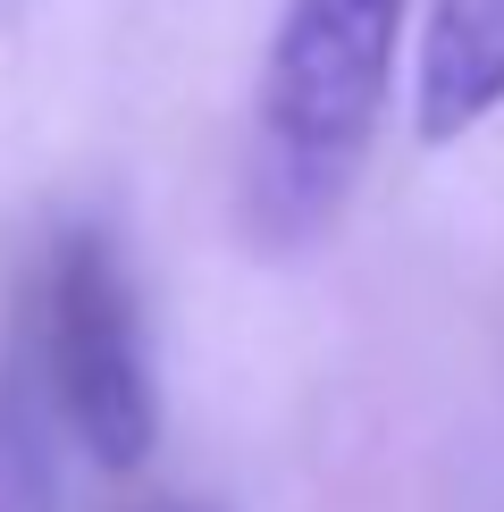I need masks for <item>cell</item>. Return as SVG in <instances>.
I'll list each match as a JSON object with an SVG mask.
<instances>
[{"label":"cell","instance_id":"1","mask_svg":"<svg viewBox=\"0 0 504 512\" xmlns=\"http://www.w3.org/2000/svg\"><path fill=\"white\" fill-rule=\"evenodd\" d=\"M404 9L412 0H286L252 126V202L269 236H303L353 194L395 84Z\"/></svg>","mask_w":504,"mask_h":512},{"label":"cell","instance_id":"2","mask_svg":"<svg viewBox=\"0 0 504 512\" xmlns=\"http://www.w3.org/2000/svg\"><path fill=\"white\" fill-rule=\"evenodd\" d=\"M42 370L76 445L101 471H143L160 445V378L143 345V303L101 227H68L42 269Z\"/></svg>","mask_w":504,"mask_h":512},{"label":"cell","instance_id":"3","mask_svg":"<svg viewBox=\"0 0 504 512\" xmlns=\"http://www.w3.org/2000/svg\"><path fill=\"white\" fill-rule=\"evenodd\" d=\"M496 101H504V0H429V34H420L412 68L420 143L471 135Z\"/></svg>","mask_w":504,"mask_h":512}]
</instances>
